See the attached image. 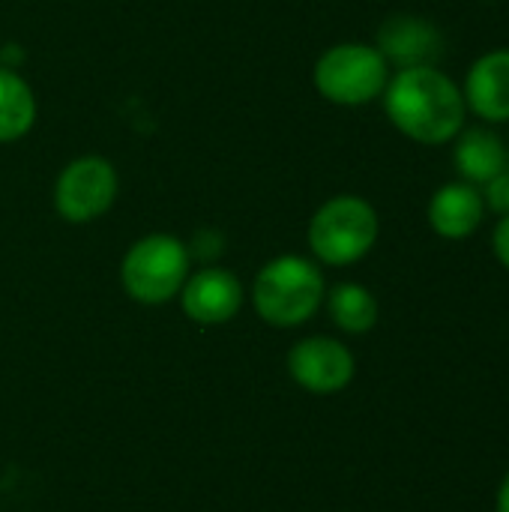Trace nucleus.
Masks as SVG:
<instances>
[{"instance_id":"nucleus-15","label":"nucleus","mask_w":509,"mask_h":512,"mask_svg":"<svg viewBox=\"0 0 509 512\" xmlns=\"http://www.w3.org/2000/svg\"><path fill=\"white\" fill-rule=\"evenodd\" d=\"M483 192V201H486V210L498 213V216H509V168L495 174L489 183L480 186Z\"/></svg>"},{"instance_id":"nucleus-16","label":"nucleus","mask_w":509,"mask_h":512,"mask_svg":"<svg viewBox=\"0 0 509 512\" xmlns=\"http://www.w3.org/2000/svg\"><path fill=\"white\" fill-rule=\"evenodd\" d=\"M492 252L501 261V267L509 273V216H501L492 234Z\"/></svg>"},{"instance_id":"nucleus-1","label":"nucleus","mask_w":509,"mask_h":512,"mask_svg":"<svg viewBox=\"0 0 509 512\" xmlns=\"http://www.w3.org/2000/svg\"><path fill=\"white\" fill-rule=\"evenodd\" d=\"M381 99L390 123L405 138L426 147L450 144L468 120L462 87L438 66L399 69L390 75Z\"/></svg>"},{"instance_id":"nucleus-3","label":"nucleus","mask_w":509,"mask_h":512,"mask_svg":"<svg viewBox=\"0 0 509 512\" xmlns=\"http://www.w3.org/2000/svg\"><path fill=\"white\" fill-rule=\"evenodd\" d=\"M381 234L378 210L360 195H336L324 201L309 222V249L321 264L351 267L363 261Z\"/></svg>"},{"instance_id":"nucleus-14","label":"nucleus","mask_w":509,"mask_h":512,"mask_svg":"<svg viewBox=\"0 0 509 512\" xmlns=\"http://www.w3.org/2000/svg\"><path fill=\"white\" fill-rule=\"evenodd\" d=\"M324 300H327V312H330L333 324L342 333L363 336V333L375 330V324H378V300L366 285L342 282Z\"/></svg>"},{"instance_id":"nucleus-13","label":"nucleus","mask_w":509,"mask_h":512,"mask_svg":"<svg viewBox=\"0 0 509 512\" xmlns=\"http://www.w3.org/2000/svg\"><path fill=\"white\" fill-rule=\"evenodd\" d=\"M36 123V96L12 69L0 66V144L24 138Z\"/></svg>"},{"instance_id":"nucleus-4","label":"nucleus","mask_w":509,"mask_h":512,"mask_svg":"<svg viewBox=\"0 0 509 512\" xmlns=\"http://www.w3.org/2000/svg\"><path fill=\"white\" fill-rule=\"evenodd\" d=\"M312 78L327 102L357 108L384 96V87L390 81V63L375 45L339 42L318 57Z\"/></svg>"},{"instance_id":"nucleus-12","label":"nucleus","mask_w":509,"mask_h":512,"mask_svg":"<svg viewBox=\"0 0 509 512\" xmlns=\"http://www.w3.org/2000/svg\"><path fill=\"white\" fill-rule=\"evenodd\" d=\"M453 147V162L459 171V180L483 186L489 183L495 174L507 171L509 168V153L504 138L489 129V126H465L456 138Z\"/></svg>"},{"instance_id":"nucleus-6","label":"nucleus","mask_w":509,"mask_h":512,"mask_svg":"<svg viewBox=\"0 0 509 512\" xmlns=\"http://www.w3.org/2000/svg\"><path fill=\"white\" fill-rule=\"evenodd\" d=\"M117 186V168L105 156H81L60 171L54 183V207L66 222L84 225L111 210Z\"/></svg>"},{"instance_id":"nucleus-9","label":"nucleus","mask_w":509,"mask_h":512,"mask_svg":"<svg viewBox=\"0 0 509 512\" xmlns=\"http://www.w3.org/2000/svg\"><path fill=\"white\" fill-rule=\"evenodd\" d=\"M375 48L384 54L390 66L399 69H414V66H435L444 48L441 30L420 15H390L381 30Z\"/></svg>"},{"instance_id":"nucleus-11","label":"nucleus","mask_w":509,"mask_h":512,"mask_svg":"<svg viewBox=\"0 0 509 512\" xmlns=\"http://www.w3.org/2000/svg\"><path fill=\"white\" fill-rule=\"evenodd\" d=\"M486 213L489 210H486L480 186L465 183V180L438 186L426 210L432 231L444 240H468L483 225Z\"/></svg>"},{"instance_id":"nucleus-10","label":"nucleus","mask_w":509,"mask_h":512,"mask_svg":"<svg viewBox=\"0 0 509 512\" xmlns=\"http://www.w3.org/2000/svg\"><path fill=\"white\" fill-rule=\"evenodd\" d=\"M462 96L483 123H509V48H492L471 63Z\"/></svg>"},{"instance_id":"nucleus-7","label":"nucleus","mask_w":509,"mask_h":512,"mask_svg":"<svg viewBox=\"0 0 509 512\" xmlns=\"http://www.w3.org/2000/svg\"><path fill=\"white\" fill-rule=\"evenodd\" d=\"M288 372L303 390L315 396H330L354 381L357 360L345 342L330 336H309L291 348Z\"/></svg>"},{"instance_id":"nucleus-5","label":"nucleus","mask_w":509,"mask_h":512,"mask_svg":"<svg viewBox=\"0 0 509 512\" xmlns=\"http://www.w3.org/2000/svg\"><path fill=\"white\" fill-rule=\"evenodd\" d=\"M189 279V249L171 234H147L126 252L120 282L144 306H162L180 294Z\"/></svg>"},{"instance_id":"nucleus-8","label":"nucleus","mask_w":509,"mask_h":512,"mask_svg":"<svg viewBox=\"0 0 509 512\" xmlns=\"http://www.w3.org/2000/svg\"><path fill=\"white\" fill-rule=\"evenodd\" d=\"M180 303L189 321L216 327L231 321L243 306V285L225 267H204L180 288Z\"/></svg>"},{"instance_id":"nucleus-17","label":"nucleus","mask_w":509,"mask_h":512,"mask_svg":"<svg viewBox=\"0 0 509 512\" xmlns=\"http://www.w3.org/2000/svg\"><path fill=\"white\" fill-rule=\"evenodd\" d=\"M495 512H509V474L504 477L498 495H495Z\"/></svg>"},{"instance_id":"nucleus-2","label":"nucleus","mask_w":509,"mask_h":512,"mask_svg":"<svg viewBox=\"0 0 509 512\" xmlns=\"http://www.w3.org/2000/svg\"><path fill=\"white\" fill-rule=\"evenodd\" d=\"M327 285L315 261L279 255L261 267L252 285L255 312L273 327H300L324 303Z\"/></svg>"}]
</instances>
